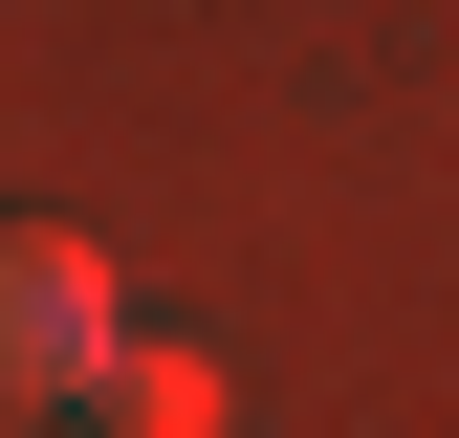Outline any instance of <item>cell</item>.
I'll use <instances>...</instances> for the list:
<instances>
[{"label": "cell", "mask_w": 459, "mask_h": 438, "mask_svg": "<svg viewBox=\"0 0 459 438\" xmlns=\"http://www.w3.org/2000/svg\"><path fill=\"white\" fill-rule=\"evenodd\" d=\"M88 416H109V438H219L241 395H219L197 351H109V372H88Z\"/></svg>", "instance_id": "obj_2"}, {"label": "cell", "mask_w": 459, "mask_h": 438, "mask_svg": "<svg viewBox=\"0 0 459 438\" xmlns=\"http://www.w3.org/2000/svg\"><path fill=\"white\" fill-rule=\"evenodd\" d=\"M109 351H132V328H109V263L66 241V219H0V416L88 395Z\"/></svg>", "instance_id": "obj_1"}]
</instances>
